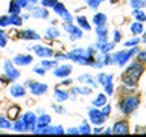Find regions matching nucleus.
Listing matches in <instances>:
<instances>
[{
    "label": "nucleus",
    "instance_id": "30",
    "mask_svg": "<svg viewBox=\"0 0 146 137\" xmlns=\"http://www.w3.org/2000/svg\"><path fill=\"white\" fill-rule=\"evenodd\" d=\"M78 23H79L82 27H85V31H90V25L87 23V18L85 17H78Z\"/></svg>",
    "mask_w": 146,
    "mask_h": 137
},
{
    "label": "nucleus",
    "instance_id": "21",
    "mask_svg": "<svg viewBox=\"0 0 146 137\" xmlns=\"http://www.w3.org/2000/svg\"><path fill=\"white\" fill-rule=\"evenodd\" d=\"M93 21H94L96 26H104L105 21H107V17H105L104 14H96L94 18H93Z\"/></svg>",
    "mask_w": 146,
    "mask_h": 137
},
{
    "label": "nucleus",
    "instance_id": "4",
    "mask_svg": "<svg viewBox=\"0 0 146 137\" xmlns=\"http://www.w3.org/2000/svg\"><path fill=\"white\" fill-rule=\"evenodd\" d=\"M137 52V49H135V46H134V49H131V50H128V52H117L116 55H114V63H117L119 66H123L128 59H129V57H132Z\"/></svg>",
    "mask_w": 146,
    "mask_h": 137
},
{
    "label": "nucleus",
    "instance_id": "39",
    "mask_svg": "<svg viewBox=\"0 0 146 137\" xmlns=\"http://www.w3.org/2000/svg\"><path fill=\"white\" fill-rule=\"evenodd\" d=\"M43 5L44 6H49V8H53L56 5V0H43Z\"/></svg>",
    "mask_w": 146,
    "mask_h": 137
},
{
    "label": "nucleus",
    "instance_id": "48",
    "mask_svg": "<svg viewBox=\"0 0 146 137\" xmlns=\"http://www.w3.org/2000/svg\"><path fill=\"white\" fill-rule=\"evenodd\" d=\"M67 132L68 134H79V130H78V128H70Z\"/></svg>",
    "mask_w": 146,
    "mask_h": 137
},
{
    "label": "nucleus",
    "instance_id": "56",
    "mask_svg": "<svg viewBox=\"0 0 146 137\" xmlns=\"http://www.w3.org/2000/svg\"><path fill=\"white\" fill-rule=\"evenodd\" d=\"M85 2H88V0H85Z\"/></svg>",
    "mask_w": 146,
    "mask_h": 137
},
{
    "label": "nucleus",
    "instance_id": "32",
    "mask_svg": "<svg viewBox=\"0 0 146 137\" xmlns=\"http://www.w3.org/2000/svg\"><path fill=\"white\" fill-rule=\"evenodd\" d=\"M46 35H47V38H58L59 32L56 29H47V32H46Z\"/></svg>",
    "mask_w": 146,
    "mask_h": 137
},
{
    "label": "nucleus",
    "instance_id": "29",
    "mask_svg": "<svg viewBox=\"0 0 146 137\" xmlns=\"http://www.w3.org/2000/svg\"><path fill=\"white\" fill-rule=\"evenodd\" d=\"M134 17H135L137 21H146V15L140 11V9H135L134 11Z\"/></svg>",
    "mask_w": 146,
    "mask_h": 137
},
{
    "label": "nucleus",
    "instance_id": "28",
    "mask_svg": "<svg viewBox=\"0 0 146 137\" xmlns=\"http://www.w3.org/2000/svg\"><path fill=\"white\" fill-rule=\"evenodd\" d=\"M9 12H11L12 15H18V12H20V6H18L15 2H11V5H9Z\"/></svg>",
    "mask_w": 146,
    "mask_h": 137
},
{
    "label": "nucleus",
    "instance_id": "1",
    "mask_svg": "<svg viewBox=\"0 0 146 137\" xmlns=\"http://www.w3.org/2000/svg\"><path fill=\"white\" fill-rule=\"evenodd\" d=\"M141 73H143V67H141V64L140 63H131L129 66H128V68L125 70L123 78H122L123 84L134 87L135 82L139 81V78L141 76Z\"/></svg>",
    "mask_w": 146,
    "mask_h": 137
},
{
    "label": "nucleus",
    "instance_id": "27",
    "mask_svg": "<svg viewBox=\"0 0 146 137\" xmlns=\"http://www.w3.org/2000/svg\"><path fill=\"white\" fill-rule=\"evenodd\" d=\"M67 98H68V94L64 93V91H59V90L55 91V99H56L58 102H62V100H66Z\"/></svg>",
    "mask_w": 146,
    "mask_h": 137
},
{
    "label": "nucleus",
    "instance_id": "12",
    "mask_svg": "<svg viewBox=\"0 0 146 137\" xmlns=\"http://www.w3.org/2000/svg\"><path fill=\"white\" fill-rule=\"evenodd\" d=\"M31 90H32V94H43L47 90V85L36 82V84H31Z\"/></svg>",
    "mask_w": 146,
    "mask_h": 137
},
{
    "label": "nucleus",
    "instance_id": "2",
    "mask_svg": "<svg viewBox=\"0 0 146 137\" xmlns=\"http://www.w3.org/2000/svg\"><path fill=\"white\" fill-rule=\"evenodd\" d=\"M66 58H70V59H73V61H76L79 64H90V59H88V57H87V52L82 50V49L73 50V52H70L68 55H66Z\"/></svg>",
    "mask_w": 146,
    "mask_h": 137
},
{
    "label": "nucleus",
    "instance_id": "9",
    "mask_svg": "<svg viewBox=\"0 0 146 137\" xmlns=\"http://www.w3.org/2000/svg\"><path fill=\"white\" fill-rule=\"evenodd\" d=\"M113 132L114 134H128L129 130H128L126 122H117L116 125L113 126Z\"/></svg>",
    "mask_w": 146,
    "mask_h": 137
},
{
    "label": "nucleus",
    "instance_id": "7",
    "mask_svg": "<svg viewBox=\"0 0 146 137\" xmlns=\"http://www.w3.org/2000/svg\"><path fill=\"white\" fill-rule=\"evenodd\" d=\"M53 9H55V12H56L58 15H61L66 21H72V15L66 11V8H64L62 3H58V2H56V5L53 6Z\"/></svg>",
    "mask_w": 146,
    "mask_h": 137
},
{
    "label": "nucleus",
    "instance_id": "20",
    "mask_svg": "<svg viewBox=\"0 0 146 137\" xmlns=\"http://www.w3.org/2000/svg\"><path fill=\"white\" fill-rule=\"evenodd\" d=\"M31 9H32V15L40 17V18L47 17V9H41V8H31Z\"/></svg>",
    "mask_w": 146,
    "mask_h": 137
},
{
    "label": "nucleus",
    "instance_id": "31",
    "mask_svg": "<svg viewBox=\"0 0 146 137\" xmlns=\"http://www.w3.org/2000/svg\"><path fill=\"white\" fill-rule=\"evenodd\" d=\"M108 81H113L111 75H104V73H100V75H99V82H100V84H105V82H108Z\"/></svg>",
    "mask_w": 146,
    "mask_h": 137
},
{
    "label": "nucleus",
    "instance_id": "37",
    "mask_svg": "<svg viewBox=\"0 0 146 137\" xmlns=\"http://www.w3.org/2000/svg\"><path fill=\"white\" fill-rule=\"evenodd\" d=\"M79 79H81V81H87V82H88V84H91L93 87H96V82H93V79H91V78H90L88 75H85V76L82 75V76L79 78Z\"/></svg>",
    "mask_w": 146,
    "mask_h": 137
},
{
    "label": "nucleus",
    "instance_id": "49",
    "mask_svg": "<svg viewBox=\"0 0 146 137\" xmlns=\"http://www.w3.org/2000/svg\"><path fill=\"white\" fill-rule=\"evenodd\" d=\"M119 40H120V32L116 31V32H114V43H117Z\"/></svg>",
    "mask_w": 146,
    "mask_h": 137
},
{
    "label": "nucleus",
    "instance_id": "6",
    "mask_svg": "<svg viewBox=\"0 0 146 137\" xmlns=\"http://www.w3.org/2000/svg\"><path fill=\"white\" fill-rule=\"evenodd\" d=\"M35 132H38V134H62L64 130L62 126H44L41 128V130H36Z\"/></svg>",
    "mask_w": 146,
    "mask_h": 137
},
{
    "label": "nucleus",
    "instance_id": "52",
    "mask_svg": "<svg viewBox=\"0 0 146 137\" xmlns=\"http://www.w3.org/2000/svg\"><path fill=\"white\" fill-rule=\"evenodd\" d=\"M100 131H102V130H100V128H99V125H98V128H96V130H94V132H96V134H98V132H100Z\"/></svg>",
    "mask_w": 146,
    "mask_h": 137
},
{
    "label": "nucleus",
    "instance_id": "44",
    "mask_svg": "<svg viewBox=\"0 0 146 137\" xmlns=\"http://www.w3.org/2000/svg\"><path fill=\"white\" fill-rule=\"evenodd\" d=\"M137 43H139V40H137V38H134V40H129V41H126V43H125V46H128V47H132V46H135Z\"/></svg>",
    "mask_w": 146,
    "mask_h": 137
},
{
    "label": "nucleus",
    "instance_id": "14",
    "mask_svg": "<svg viewBox=\"0 0 146 137\" xmlns=\"http://www.w3.org/2000/svg\"><path fill=\"white\" fill-rule=\"evenodd\" d=\"M64 27H66V29L72 34V38H81V37H82L81 31L78 29V27H75L73 25H70V23H66V26H64Z\"/></svg>",
    "mask_w": 146,
    "mask_h": 137
},
{
    "label": "nucleus",
    "instance_id": "16",
    "mask_svg": "<svg viewBox=\"0 0 146 137\" xmlns=\"http://www.w3.org/2000/svg\"><path fill=\"white\" fill-rule=\"evenodd\" d=\"M49 123H50V116L43 114L41 117L36 119V130H41V128H44L46 125H49Z\"/></svg>",
    "mask_w": 146,
    "mask_h": 137
},
{
    "label": "nucleus",
    "instance_id": "36",
    "mask_svg": "<svg viewBox=\"0 0 146 137\" xmlns=\"http://www.w3.org/2000/svg\"><path fill=\"white\" fill-rule=\"evenodd\" d=\"M105 91H107V94H111L113 93V82L111 81H108V82H105Z\"/></svg>",
    "mask_w": 146,
    "mask_h": 137
},
{
    "label": "nucleus",
    "instance_id": "54",
    "mask_svg": "<svg viewBox=\"0 0 146 137\" xmlns=\"http://www.w3.org/2000/svg\"><path fill=\"white\" fill-rule=\"evenodd\" d=\"M27 2H31V3H35V2H36V0H27Z\"/></svg>",
    "mask_w": 146,
    "mask_h": 137
},
{
    "label": "nucleus",
    "instance_id": "41",
    "mask_svg": "<svg viewBox=\"0 0 146 137\" xmlns=\"http://www.w3.org/2000/svg\"><path fill=\"white\" fill-rule=\"evenodd\" d=\"M75 93H82V94H88L90 93V88H73Z\"/></svg>",
    "mask_w": 146,
    "mask_h": 137
},
{
    "label": "nucleus",
    "instance_id": "47",
    "mask_svg": "<svg viewBox=\"0 0 146 137\" xmlns=\"http://www.w3.org/2000/svg\"><path fill=\"white\" fill-rule=\"evenodd\" d=\"M43 66L44 67H53L55 66V61H43Z\"/></svg>",
    "mask_w": 146,
    "mask_h": 137
},
{
    "label": "nucleus",
    "instance_id": "40",
    "mask_svg": "<svg viewBox=\"0 0 146 137\" xmlns=\"http://www.w3.org/2000/svg\"><path fill=\"white\" fill-rule=\"evenodd\" d=\"M5 44H6V37H5L3 31H0V47H3Z\"/></svg>",
    "mask_w": 146,
    "mask_h": 137
},
{
    "label": "nucleus",
    "instance_id": "11",
    "mask_svg": "<svg viewBox=\"0 0 146 137\" xmlns=\"http://www.w3.org/2000/svg\"><path fill=\"white\" fill-rule=\"evenodd\" d=\"M14 63L20 64V66H27V64L32 63V57L31 55H17V57L14 58Z\"/></svg>",
    "mask_w": 146,
    "mask_h": 137
},
{
    "label": "nucleus",
    "instance_id": "25",
    "mask_svg": "<svg viewBox=\"0 0 146 137\" xmlns=\"http://www.w3.org/2000/svg\"><path fill=\"white\" fill-rule=\"evenodd\" d=\"M105 102H107V98H105V94H99L98 98L94 99V102H93V104L96 105V107H104Z\"/></svg>",
    "mask_w": 146,
    "mask_h": 137
},
{
    "label": "nucleus",
    "instance_id": "3",
    "mask_svg": "<svg viewBox=\"0 0 146 137\" xmlns=\"http://www.w3.org/2000/svg\"><path fill=\"white\" fill-rule=\"evenodd\" d=\"M137 107H139V98H126L123 100L120 110H122V113L129 114L131 111H134Z\"/></svg>",
    "mask_w": 146,
    "mask_h": 137
},
{
    "label": "nucleus",
    "instance_id": "8",
    "mask_svg": "<svg viewBox=\"0 0 146 137\" xmlns=\"http://www.w3.org/2000/svg\"><path fill=\"white\" fill-rule=\"evenodd\" d=\"M5 73L9 79H17L18 78V72L15 70V67H12V63L11 61H6L5 63Z\"/></svg>",
    "mask_w": 146,
    "mask_h": 137
},
{
    "label": "nucleus",
    "instance_id": "5",
    "mask_svg": "<svg viewBox=\"0 0 146 137\" xmlns=\"http://www.w3.org/2000/svg\"><path fill=\"white\" fill-rule=\"evenodd\" d=\"M88 116H90V122L94 123V125H102L105 122V114H102V111H99V110H90Z\"/></svg>",
    "mask_w": 146,
    "mask_h": 137
},
{
    "label": "nucleus",
    "instance_id": "33",
    "mask_svg": "<svg viewBox=\"0 0 146 137\" xmlns=\"http://www.w3.org/2000/svg\"><path fill=\"white\" fill-rule=\"evenodd\" d=\"M79 132L81 134H90V126H88V123H82L81 128H79Z\"/></svg>",
    "mask_w": 146,
    "mask_h": 137
},
{
    "label": "nucleus",
    "instance_id": "18",
    "mask_svg": "<svg viewBox=\"0 0 146 137\" xmlns=\"http://www.w3.org/2000/svg\"><path fill=\"white\" fill-rule=\"evenodd\" d=\"M14 130L15 131H26L27 130V123L25 122V119H17V122L14 123Z\"/></svg>",
    "mask_w": 146,
    "mask_h": 137
},
{
    "label": "nucleus",
    "instance_id": "46",
    "mask_svg": "<svg viewBox=\"0 0 146 137\" xmlns=\"http://www.w3.org/2000/svg\"><path fill=\"white\" fill-rule=\"evenodd\" d=\"M110 111H111V107H108V105H104V108H102V114H105V116H108Z\"/></svg>",
    "mask_w": 146,
    "mask_h": 137
},
{
    "label": "nucleus",
    "instance_id": "43",
    "mask_svg": "<svg viewBox=\"0 0 146 137\" xmlns=\"http://www.w3.org/2000/svg\"><path fill=\"white\" fill-rule=\"evenodd\" d=\"M87 3H88L91 8H94V9H98V6H99V0H88Z\"/></svg>",
    "mask_w": 146,
    "mask_h": 137
},
{
    "label": "nucleus",
    "instance_id": "23",
    "mask_svg": "<svg viewBox=\"0 0 146 137\" xmlns=\"http://www.w3.org/2000/svg\"><path fill=\"white\" fill-rule=\"evenodd\" d=\"M18 113H20V107H18V105H14V107L8 111V117L9 119H17Z\"/></svg>",
    "mask_w": 146,
    "mask_h": 137
},
{
    "label": "nucleus",
    "instance_id": "24",
    "mask_svg": "<svg viewBox=\"0 0 146 137\" xmlns=\"http://www.w3.org/2000/svg\"><path fill=\"white\" fill-rule=\"evenodd\" d=\"M131 6L134 9H141L146 6V0H131Z\"/></svg>",
    "mask_w": 146,
    "mask_h": 137
},
{
    "label": "nucleus",
    "instance_id": "13",
    "mask_svg": "<svg viewBox=\"0 0 146 137\" xmlns=\"http://www.w3.org/2000/svg\"><path fill=\"white\" fill-rule=\"evenodd\" d=\"M34 50L38 57H50V55H52V50L49 47H43V46H35Z\"/></svg>",
    "mask_w": 146,
    "mask_h": 137
},
{
    "label": "nucleus",
    "instance_id": "15",
    "mask_svg": "<svg viewBox=\"0 0 146 137\" xmlns=\"http://www.w3.org/2000/svg\"><path fill=\"white\" fill-rule=\"evenodd\" d=\"M70 72H72V67H70V66H61V67H58L56 70H55V75L64 78V76H68V75H70Z\"/></svg>",
    "mask_w": 146,
    "mask_h": 137
},
{
    "label": "nucleus",
    "instance_id": "35",
    "mask_svg": "<svg viewBox=\"0 0 146 137\" xmlns=\"http://www.w3.org/2000/svg\"><path fill=\"white\" fill-rule=\"evenodd\" d=\"M9 18H11V23H12V25H15V26H20V25H21V18L18 17V15H11Z\"/></svg>",
    "mask_w": 146,
    "mask_h": 137
},
{
    "label": "nucleus",
    "instance_id": "51",
    "mask_svg": "<svg viewBox=\"0 0 146 137\" xmlns=\"http://www.w3.org/2000/svg\"><path fill=\"white\" fill-rule=\"evenodd\" d=\"M55 110H56L58 113H64V108H59V107H55Z\"/></svg>",
    "mask_w": 146,
    "mask_h": 137
},
{
    "label": "nucleus",
    "instance_id": "10",
    "mask_svg": "<svg viewBox=\"0 0 146 137\" xmlns=\"http://www.w3.org/2000/svg\"><path fill=\"white\" fill-rule=\"evenodd\" d=\"M23 119H25V122L27 123V130H32V131H34V130H35V123H36L35 114H34V113H26Z\"/></svg>",
    "mask_w": 146,
    "mask_h": 137
},
{
    "label": "nucleus",
    "instance_id": "55",
    "mask_svg": "<svg viewBox=\"0 0 146 137\" xmlns=\"http://www.w3.org/2000/svg\"><path fill=\"white\" fill-rule=\"evenodd\" d=\"M111 2H117V0H111Z\"/></svg>",
    "mask_w": 146,
    "mask_h": 137
},
{
    "label": "nucleus",
    "instance_id": "34",
    "mask_svg": "<svg viewBox=\"0 0 146 137\" xmlns=\"http://www.w3.org/2000/svg\"><path fill=\"white\" fill-rule=\"evenodd\" d=\"M0 128H11V122L0 116Z\"/></svg>",
    "mask_w": 146,
    "mask_h": 137
},
{
    "label": "nucleus",
    "instance_id": "17",
    "mask_svg": "<svg viewBox=\"0 0 146 137\" xmlns=\"http://www.w3.org/2000/svg\"><path fill=\"white\" fill-rule=\"evenodd\" d=\"M26 91H25V88H23L21 85H12L11 87V94L12 96H15V98H20V96H23Z\"/></svg>",
    "mask_w": 146,
    "mask_h": 137
},
{
    "label": "nucleus",
    "instance_id": "22",
    "mask_svg": "<svg viewBox=\"0 0 146 137\" xmlns=\"http://www.w3.org/2000/svg\"><path fill=\"white\" fill-rule=\"evenodd\" d=\"M96 47L100 49L102 52H110V50L114 47V43H105V41H104V43H98V46H96Z\"/></svg>",
    "mask_w": 146,
    "mask_h": 137
},
{
    "label": "nucleus",
    "instance_id": "50",
    "mask_svg": "<svg viewBox=\"0 0 146 137\" xmlns=\"http://www.w3.org/2000/svg\"><path fill=\"white\" fill-rule=\"evenodd\" d=\"M34 70H35L36 73H38V75H44V68H36V67H35Z\"/></svg>",
    "mask_w": 146,
    "mask_h": 137
},
{
    "label": "nucleus",
    "instance_id": "45",
    "mask_svg": "<svg viewBox=\"0 0 146 137\" xmlns=\"http://www.w3.org/2000/svg\"><path fill=\"white\" fill-rule=\"evenodd\" d=\"M139 61H140V63H146V50H145V52H140V53H139Z\"/></svg>",
    "mask_w": 146,
    "mask_h": 137
},
{
    "label": "nucleus",
    "instance_id": "19",
    "mask_svg": "<svg viewBox=\"0 0 146 137\" xmlns=\"http://www.w3.org/2000/svg\"><path fill=\"white\" fill-rule=\"evenodd\" d=\"M21 38L23 40H38L40 37H38V34H35L34 31H25V32H21Z\"/></svg>",
    "mask_w": 146,
    "mask_h": 137
},
{
    "label": "nucleus",
    "instance_id": "53",
    "mask_svg": "<svg viewBox=\"0 0 146 137\" xmlns=\"http://www.w3.org/2000/svg\"><path fill=\"white\" fill-rule=\"evenodd\" d=\"M104 132H105V134H110V132H113V130H110V128H108V130H105Z\"/></svg>",
    "mask_w": 146,
    "mask_h": 137
},
{
    "label": "nucleus",
    "instance_id": "26",
    "mask_svg": "<svg viewBox=\"0 0 146 137\" xmlns=\"http://www.w3.org/2000/svg\"><path fill=\"white\" fill-rule=\"evenodd\" d=\"M131 31H132V34H141L143 32V26H141V23H132L131 25Z\"/></svg>",
    "mask_w": 146,
    "mask_h": 137
},
{
    "label": "nucleus",
    "instance_id": "38",
    "mask_svg": "<svg viewBox=\"0 0 146 137\" xmlns=\"http://www.w3.org/2000/svg\"><path fill=\"white\" fill-rule=\"evenodd\" d=\"M11 23V18L9 17H0V26H6Z\"/></svg>",
    "mask_w": 146,
    "mask_h": 137
},
{
    "label": "nucleus",
    "instance_id": "42",
    "mask_svg": "<svg viewBox=\"0 0 146 137\" xmlns=\"http://www.w3.org/2000/svg\"><path fill=\"white\" fill-rule=\"evenodd\" d=\"M14 2H15L20 8H26L27 6V0H14Z\"/></svg>",
    "mask_w": 146,
    "mask_h": 137
}]
</instances>
